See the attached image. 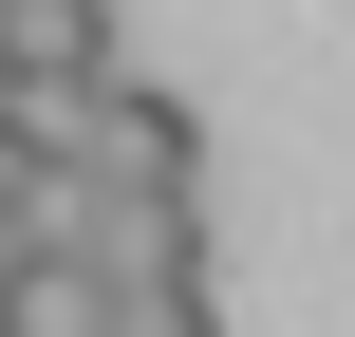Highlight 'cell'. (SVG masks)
<instances>
[{
    "mask_svg": "<svg viewBox=\"0 0 355 337\" xmlns=\"http://www.w3.org/2000/svg\"><path fill=\"white\" fill-rule=\"evenodd\" d=\"M94 188H206V113L187 94H150V75H94V150H75Z\"/></svg>",
    "mask_w": 355,
    "mask_h": 337,
    "instance_id": "obj_1",
    "label": "cell"
},
{
    "mask_svg": "<svg viewBox=\"0 0 355 337\" xmlns=\"http://www.w3.org/2000/svg\"><path fill=\"white\" fill-rule=\"evenodd\" d=\"M0 337H112V281L75 244H0Z\"/></svg>",
    "mask_w": 355,
    "mask_h": 337,
    "instance_id": "obj_2",
    "label": "cell"
},
{
    "mask_svg": "<svg viewBox=\"0 0 355 337\" xmlns=\"http://www.w3.org/2000/svg\"><path fill=\"white\" fill-rule=\"evenodd\" d=\"M0 75H112V0H0Z\"/></svg>",
    "mask_w": 355,
    "mask_h": 337,
    "instance_id": "obj_3",
    "label": "cell"
}]
</instances>
